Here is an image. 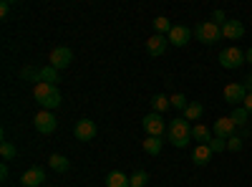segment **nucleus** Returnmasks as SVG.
I'll list each match as a JSON object with an SVG mask.
<instances>
[{"instance_id":"1","label":"nucleus","mask_w":252,"mask_h":187,"mask_svg":"<svg viewBox=\"0 0 252 187\" xmlns=\"http://www.w3.org/2000/svg\"><path fill=\"white\" fill-rule=\"evenodd\" d=\"M166 139H169L174 147L184 150L189 142H192V124H189L184 116L182 119H174L166 124Z\"/></svg>"},{"instance_id":"2","label":"nucleus","mask_w":252,"mask_h":187,"mask_svg":"<svg viewBox=\"0 0 252 187\" xmlns=\"http://www.w3.org/2000/svg\"><path fill=\"white\" fill-rule=\"evenodd\" d=\"M222 38V28L217 23H212V20H204V23L197 26V40L204 46H212L217 43V40Z\"/></svg>"},{"instance_id":"3","label":"nucleus","mask_w":252,"mask_h":187,"mask_svg":"<svg viewBox=\"0 0 252 187\" xmlns=\"http://www.w3.org/2000/svg\"><path fill=\"white\" fill-rule=\"evenodd\" d=\"M220 64L222 69H240L245 64V51H240L237 46H227L220 53Z\"/></svg>"},{"instance_id":"4","label":"nucleus","mask_w":252,"mask_h":187,"mask_svg":"<svg viewBox=\"0 0 252 187\" xmlns=\"http://www.w3.org/2000/svg\"><path fill=\"white\" fill-rule=\"evenodd\" d=\"M141 127H144V132L149 134V137H161V134H166V124H164L161 114H157V112L146 114V116L141 119Z\"/></svg>"},{"instance_id":"5","label":"nucleus","mask_w":252,"mask_h":187,"mask_svg":"<svg viewBox=\"0 0 252 187\" xmlns=\"http://www.w3.org/2000/svg\"><path fill=\"white\" fill-rule=\"evenodd\" d=\"M71 61H73V51L66 48V46H58V48L51 51V64L48 66H53L56 71H61V69H68Z\"/></svg>"},{"instance_id":"6","label":"nucleus","mask_w":252,"mask_h":187,"mask_svg":"<svg viewBox=\"0 0 252 187\" xmlns=\"http://www.w3.org/2000/svg\"><path fill=\"white\" fill-rule=\"evenodd\" d=\"M245 96H247V91H245L242 84H227V86H224V101H227L232 109H235V107H242Z\"/></svg>"},{"instance_id":"7","label":"nucleus","mask_w":252,"mask_h":187,"mask_svg":"<svg viewBox=\"0 0 252 187\" xmlns=\"http://www.w3.org/2000/svg\"><path fill=\"white\" fill-rule=\"evenodd\" d=\"M73 134H76L78 142H91V139H96V121H91V119H81V121H76Z\"/></svg>"},{"instance_id":"8","label":"nucleus","mask_w":252,"mask_h":187,"mask_svg":"<svg viewBox=\"0 0 252 187\" xmlns=\"http://www.w3.org/2000/svg\"><path fill=\"white\" fill-rule=\"evenodd\" d=\"M33 124H35V129L40 132V134H51V132H56V116L51 114V112H40V114H35V119H33Z\"/></svg>"},{"instance_id":"9","label":"nucleus","mask_w":252,"mask_h":187,"mask_svg":"<svg viewBox=\"0 0 252 187\" xmlns=\"http://www.w3.org/2000/svg\"><path fill=\"white\" fill-rule=\"evenodd\" d=\"M235 129H237V124L232 121V116H222L215 121V137H220V139L235 137Z\"/></svg>"},{"instance_id":"10","label":"nucleus","mask_w":252,"mask_h":187,"mask_svg":"<svg viewBox=\"0 0 252 187\" xmlns=\"http://www.w3.org/2000/svg\"><path fill=\"white\" fill-rule=\"evenodd\" d=\"M166 38H169V43H172V46L182 48V46H187V43H189V38H192V31H189L187 26H174Z\"/></svg>"},{"instance_id":"11","label":"nucleus","mask_w":252,"mask_h":187,"mask_svg":"<svg viewBox=\"0 0 252 187\" xmlns=\"http://www.w3.org/2000/svg\"><path fill=\"white\" fill-rule=\"evenodd\" d=\"M20 182H23V187H38L46 182V172L43 167H31L23 172V177H20Z\"/></svg>"},{"instance_id":"12","label":"nucleus","mask_w":252,"mask_h":187,"mask_svg":"<svg viewBox=\"0 0 252 187\" xmlns=\"http://www.w3.org/2000/svg\"><path fill=\"white\" fill-rule=\"evenodd\" d=\"M166 46H169V38L154 33L149 40H146V53H149V56H161L166 51Z\"/></svg>"},{"instance_id":"13","label":"nucleus","mask_w":252,"mask_h":187,"mask_svg":"<svg viewBox=\"0 0 252 187\" xmlns=\"http://www.w3.org/2000/svg\"><path fill=\"white\" fill-rule=\"evenodd\" d=\"M242 36H245V26L240 20H227L222 26V38H227V40H240Z\"/></svg>"},{"instance_id":"14","label":"nucleus","mask_w":252,"mask_h":187,"mask_svg":"<svg viewBox=\"0 0 252 187\" xmlns=\"http://www.w3.org/2000/svg\"><path fill=\"white\" fill-rule=\"evenodd\" d=\"M192 159H194V164L204 167V164H209V159H212V150H209L207 144H197L194 152H192Z\"/></svg>"},{"instance_id":"15","label":"nucleus","mask_w":252,"mask_h":187,"mask_svg":"<svg viewBox=\"0 0 252 187\" xmlns=\"http://www.w3.org/2000/svg\"><path fill=\"white\" fill-rule=\"evenodd\" d=\"M106 187H131V182H129V177H126L124 172L114 170V172L106 175Z\"/></svg>"},{"instance_id":"16","label":"nucleus","mask_w":252,"mask_h":187,"mask_svg":"<svg viewBox=\"0 0 252 187\" xmlns=\"http://www.w3.org/2000/svg\"><path fill=\"white\" fill-rule=\"evenodd\" d=\"M53 89H58V86H51V84H46V81H38V84L33 86V96H35V101L40 104V101H46L51 94H53Z\"/></svg>"},{"instance_id":"17","label":"nucleus","mask_w":252,"mask_h":187,"mask_svg":"<svg viewBox=\"0 0 252 187\" xmlns=\"http://www.w3.org/2000/svg\"><path fill=\"white\" fill-rule=\"evenodd\" d=\"M202 114H204V107H202L199 101H189V107L184 109V119L187 121H199Z\"/></svg>"},{"instance_id":"18","label":"nucleus","mask_w":252,"mask_h":187,"mask_svg":"<svg viewBox=\"0 0 252 187\" xmlns=\"http://www.w3.org/2000/svg\"><path fill=\"white\" fill-rule=\"evenodd\" d=\"M141 147H144V152H146V154L157 157V154L161 152V137H146V139L141 142Z\"/></svg>"},{"instance_id":"19","label":"nucleus","mask_w":252,"mask_h":187,"mask_svg":"<svg viewBox=\"0 0 252 187\" xmlns=\"http://www.w3.org/2000/svg\"><path fill=\"white\" fill-rule=\"evenodd\" d=\"M48 164H51V170H56V172H68V167H71L68 157H63V154H51Z\"/></svg>"},{"instance_id":"20","label":"nucleus","mask_w":252,"mask_h":187,"mask_svg":"<svg viewBox=\"0 0 252 187\" xmlns=\"http://www.w3.org/2000/svg\"><path fill=\"white\" fill-rule=\"evenodd\" d=\"M192 139L197 144H209V139H212V132H209L204 124H197V127H192Z\"/></svg>"},{"instance_id":"21","label":"nucleus","mask_w":252,"mask_h":187,"mask_svg":"<svg viewBox=\"0 0 252 187\" xmlns=\"http://www.w3.org/2000/svg\"><path fill=\"white\" fill-rule=\"evenodd\" d=\"M172 107V101H169V96H164V94H157L154 99H152V109L157 112V114H161V112H166Z\"/></svg>"},{"instance_id":"22","label":"nucleus","mask_w":252,"mask_h":187,"mask_svg":"<svg viewBox=\"0 0 252 187\" xmlns=\"http://www.w3.org/2000/svg\"><path fill=\"white\" fill-rule=\"evenodd\" d=\"M40 81H46V84H51V86H58V71L53 69V66H46V69H40Z\"/></svg>"},{"instance_id":"23","label":"nucleus","mask_w":252,"mask_h":187,"mask_svg":"<svg viewBox=\"0 0 252 187\" xmlns=\"http://www.w3.org/2000/svg\"><path fill=\"white\" fill-rule=\"evenodd\" d=\"M40 107H43L46 112H51V109H58V107H61V91H58V89H53V94H51L46 101H40Z\"/></svg>"},{"instance_id":"24","label":"nucleus","mask_w":252,"mask_h":187,"mask_svg":"<svg viewBox=\"0 0 252 187\" xmlns=\"http://www.w3.org/2000/svg\"><path fill=\"white\" fill-rule=\"evenodd\" d=\"M229 116H232V121L237 124V127H245V124H247V116H250V112H247L245 107H235Z\"/></svg>"},{"instance_id":"25","label":"nucleus","mask_w":252,"mask_h":187,"mask_svg":"<svg viewBox=\"0 0 252 187\" xmlns=\"http://www.w3.org/2000/svg\"><path fill=\"white\" fill-rule=\"evenodd\" d=\"M174 26H172V20L169 18H164V15H159L157 20H154V31L159 33V36H164V33H169Z\"/></svg>"},{"instance_id":"26","label":"nucleus","mask_w":252,"mask_h":187,"mask_svg":"<svg viewBox=\"0 0 252 187\" xmlns=\"http://www.w3.org/2000/svg\"><path fill=\"white\" fill-rule=\"evenodd\" d=\"M131 187H146V182H149V172H144V170H136L131 177H129Z\"/></svg>"},{"instance_id":"27","label":"nucleus","mask_w":252,"mask_h":187,"mask_svg":"<svg viewBox=\"0 0 252 187\" xmlns=\"http://www.w3.org/2000/svg\"><path fill=\"white\" fill-rule=\"evenodd\" d=\"M207 147L212 150V154H220V152H224V150H227V139L212 137V139H209V144H207Z\"/></svg>"},{"instance_id":"28","label":"nucleus","mask_w":252,"mask_h":187,"mask_svg":"<svg viewBox=\"0 0 252 187\" xmlns=\"http://www.w3.org/2000/svg\"><path fill=\"white\" fill-rule=\"evenodd\" d=\"M0 154H3V159H5V162H8V159H13V157L18 154L15 144H10V142H3V144H0Z\"/></svg>"},{"instance_id":"29","label":"nucleus","mask_w":252,"mask_h":187,"mask_svg":"<svg viewBox=\"0 0 252 187\" xmlns=\"http://www.w3.org/2000/svg\"><path fill=\"white\" fill-rule=\"evenodd\" d=\"M169 101H172V107H174V109H179V112H184V109L189 107V101H187V96H184V94H174V96H169Z\"/></svg>"},{"instance_id":"30","label":"nucleus","mask_w":252,"mask_h":187,"mask_svg":"<svg viewBox=\"0 0 252 187\" xmlns=\"http://www.w3.org/2000/svg\"><path fill=\"white\" fill-rule=\"evenodd\" d=\"M227 150H229V152H240V150H242V137H237V134L229 137V139H227Z\"/></svg>"},{"instance_id":"31","label":"nucleus","mask_w":252,"mask_h":187,"mask_svg":"<svg viewBox=\"0 0 252 187\" xmlns=\"http://www.w3.org/2000/svg\"><path fill=\"white\" fill-rule=\"evenodd\" d=\"M20 76H23V78H33L35 84H38V81H40V69H23V74H20Z\"/></svg>"},{"instance_id":"32","label":"nucleus","mask_w":252,"mask_h":187,"mask_svg":"<svg viewBox=\"0 0 252 187\" xmlns=\"http://www.w3.org/2000/svg\"><path fill=\"white\" fill-rule=\"evenodd\" d=\"M212 23H217L220 28L227 23V20H224V10H215V13H212Z\"/></svg>"},{"instance_id":"33","label":"nucleus","mask_w":252,"mask_h":187,"mask_svg":"<svg viewBox=\"0 0 252 187\" xmlns=\"http://www.w3.org/2000/svg\"><path fill=\"white\" fill-rule=\"evenodd\" d=\"M8 10H10V3H8V0H3V3H0V15H8Z\"/></svg>"},{"instance_id":"34","label":"nucleus","mask_w":252,"mask_h":187,"mask_svg":"<svg viewBox=\"0 0 252 187\" xmlns=\"http://www.w3.org/2000/svg\"><path fill=\"white\" fill-rule=\"evenodd\" d=\"M242 107H245V109L252 114V94H247V96H245V104H242Z\"/></svg>"},{"instance_id":"35","label":"nucleus","mask_w":252,"mask_h":187,"mask_svg":"<svg viewBox=\"0 0 252 187\" xmlns=\"http://www.w3.org/2000/svg\"><path fill=\"white\" fill-rule=\"evenodd\" d=\"M242 86H245L247 94H252V76H245V84H242Z\"/></svg>"},{"instance_id":"36","label":"nucleus","mask_w":252,"mask_h":187,"mask_svg":"<svg viewBox=\"0 0 252 187\" xmlns=\"http://www.w3.org/2000/svg\"><path fill=\"white\" fill-rule=\"evenodd\" d=\"M0 180H8V164H0Z\"/></svg>"},{"instance_id":"37","label":"nucleus","mask_w":252,"mask_h":187,"mask_svg":"<svg viewBox=\"0 0 252 187\" xmlns=\"http://www.w3.org/2000/svg\"><path fill=\"white\" fill-rule=\"evenodd\" d=\"M245 61H247V64H252V48L245 51Z\"/></svg>"}]
</instances>
